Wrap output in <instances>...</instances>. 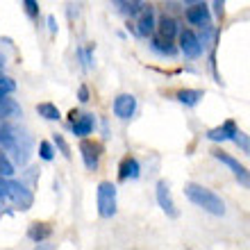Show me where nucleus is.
Instances as JSON below:
<instances>
[{"label":"nucleus","mask_w":250,"mask_h":250,"mask_svg":"<svg viewBox=\"0 0 250 250\" xmlns=\"http://www.w3.org/2000/svg\"><path fill=\"white\" fill-rule=\"evenodd\" d=\"M237 123L234 121H225L221 127H211L209 132H207V139L209 141H228V139L234 137V132H237Z\"/></svg>","instance_id":"11"},{"label":"nucleus","mask_w":250,"mask_h":250,"mask_svg":"<svg viewBox=\"0 0 250 250\" xmlns=\"http://www.w3.org/2000/svg\"><path fill=\"white\" fill-rule=\"evenodd\" d=\"M78 98H80V103H89V89H86L84 84L80 86V91H78Z\"/></svg>","instance_id":"29"},{"label":"nucleus","mask_w":250,"mask_h":250,"mask_svg":"<svg viewBox=\"0 0 250 250\" xmlns=\"http://www.w3.org/2000/svg\"><path fill=\"white\" fill-rule=\"evenodd\" d=\"M114 2H116L121 12L127 14V16H134V14H139L144 9V0H114Z\"/></svg>","instance_id":"19"},{"label":"nucleus","mask_w":250,"mask_h":250,"mask_svg":"<svg viewBox=\"0 0 250 250\" xmlns=\"http://www.w3.org/2000/svg\"><path fill=\"white\" fill-rule=\"evenodd\" d=\"M157 203H159V207L164 209V214L168 218H178L180 216L178 207H175V203H173L171 189H168V185H166L164 180H162V182H157Z\"/></svg>","instance_id":"8"},{"label":"nucleus","mask_w":250,"mask_h":250,"mask_svg":"<svg viewBox=\"0 0 250 250\" xmlns=\"http://www.w3.org/2000/svg\"><path fill=\"white\" fill-rule=\"evenodd\" d=\"M23 5H25V14L30 19H37V16H39V2H37V0H23Z\"/></svg>","instance_id":"27"},{"label":"nucleus","mask_w":250,"mask_h":250,"mask_svg":"<svg viewBox=\"0 0 250 250\" xmlns=\"http://www.w3.org/2000/svg\"><path fill=\"white\" fill-rule=\"evenodd\" d=\"M139 162L134 157H123V162H121V166H119V180L121 182H127V180H137L139 178Z\"/></svg>","instance_id":"13"},{"label":"nucleus","mask_w":250,"mask_h":250,"mask_svg":"<svg viewBox=\"0 0 250 250\" xmlns=\"http://www.w3.org/2000/svg\"><path fill=\"white\" fill-rule=\"evenodd\" d=\"M23 116V109L14 98H7V96H0V119H19Z\"/></svg>","instance_id":"14"},{"label":"nucleus","mask_w":250,"mask_h":250,"mask_svg":"<svg viewBox=\"0 0 250 250\" xmlns=\"http://www.w3.org/2000/svg\"><path fill=\"white\" fill-rule=\"evenodd\" d=\"M7 198H9V182L2 180V175H0V203H5Z\"/></svg>","instance_id":"28"},{"label":"nucleus","mask_w":250,"mask_h":250,"mask_svg":"<svg viewBox=\"0 0 250 250\" xmlns=\"http://www.w3.org/2000/svg\"><path fill=\"white\" fill-rule=\"evenodd\" d=\"M203 96L205 93L200 91V89H182V91H178V100L182 103V105H187V107L198 105V103L203 100Z\"/></svg>","instance_id":"17"},{"label":"nucleus","mask_w":250,"mask_h":250,"mask_svg":"<svg viewBox=\"0 0 250 250\" xmlns=\"http://www.w3.org/2000/svg\"><path fill=\"white\" fill-rule=\"evenodd\" d=\"M16 91V82L12 78H5L0 75V96H9V93Z\"/></svg>","instance_id":"24"},{"label":"nucleus","mask_w":250,"mask_h":250,"mask_svg":"<svg viewBox=\"0 0 250 250\" xmlns=\"http://www.w3.org/2000/svg\"><path fill=\"white\" fill-rule=\"evenodd\" d=\"M39 157L46 159V162H53L55 159V150H53V146L48 144V141H41L39 144Z\"/></svg>","instance_id":"25"},{"label":"nucleus","mask_w":250,"mask_h":250,"mask_svg":"<svg viewBox=\"0 0 250 250\" xmlns=\"http://www.w3.org/2000/svg\"><path fill=\"white\" fill-rule=\"evenodd\" d=\"M159 37L162 39H166V41H171L175 34L180 32V27H178V21L175 19H171V16H162L159 19Z\"/></svg>","instance_id":"16"},{"label":"nucleus","mask_w":250,"mask_h":250,"mask_svg":"<svg viewBox=\"0 0 250 250\" xmlns=\"http://www.w3.org/2000/svg\"><path fill=\"white\" fill-rule=\"evenodd\" d=\"M9 198L14 200V205L19 209H30L34 203L32 191L27 189L25 185H21V182H9Z\"/></svg>","instance_id":"7"},{"label":"nucleus","mask_w":250,"mask_h":250,"mask_svg":"<svg viewBox=\"0 0 250 250\" xmlns=\"http://www.w3.org/2000/svg\"><path fill=\"white\" fill-rule=\"evenodd\" d=\"M0 175L2 178H12L14 175V162L7 157V152L0 150Z\"/></svg>","instance_id":"21"},{"label":"nucleus","mask_w":250,"mask_h":250,"mask_svg":"<svg viewBox=\"0 0 250 250\" xmlns=\"http://www.w3.org/2000/svg\"><path fill=\"white\" fill-rule=\"evenodd\" d=\"M185 2H189V5H191V2H200V0H185Z\"/></svg>","instance_id":"34"},{"label":"nucleus","mask_w":250,"mask_h":250,"mask_svg":"<svg viewBox=\"0 0 250 250\" xmlns=\"http://www.w3.org/2000/svg\"><path fill=\"white\" fill-rule=\"evenodd\" d=\"M216 14L223 16V0H216Z\"/></svg>","instance_id":"30"},{"label":"nucleus","mask_w":250,"mask_h":250,"mask_svg":"<svg viewBox=\"0 0 250 250\" xmlns=\"http://www.w3.org/2000/svg\"><path fill=\"white\" fill-rule=\"evenodd\" d=\"M55 146L60 148V152L66 159H71V148H68V144H66V139L62 137V134H55Z\"/></svg>","instance_id":"26"},{"label":"nucleus","mask_w":250,"mask_h":250,"mask_svg":"<svg viewBox=\"0 0 250 250\" xmlns=\"http://www.w3.org/2000/svg\"><path fill=\"white\" fill-rule=\"evenodd\" d=\"M185 196L189 198L196 207L205 209L207 214H211V216H225V203L211 189H207V187H200V185H193V182H191V185L185 187Z\"/></svg>","instance_id":"1"},{"label":"nucleus","mask_w":250,"mask_h":250,"mask_svg":"<svg viewBox=\"0 0 250 250\" xmlns=\"http://www.w3.org/2000/svg\"><path fill=\"white\" fill-rule=\"evenodd\" d=\"M48 25H50V32H55V30H57V23H55V19H53V16L48 19Z\"/></svg>","instance_id":"31"},{"label":"nucleus","mask_w":250,"mask_h":250,"mask_svg":"<svg viewBox=\"0 0 250 250\" xmlns=\"http://www.w3.org/2000/svg\"><path fill=\"white\" fill-rule=\"evenodd\" d=\"M96 200H98V214L103 218H112L116 214V187L112 182H100Z\"/></svg>","instance_id":"3"},{"label":"nucleus","mask_w":250,"mask_h":250,"mask_svg":"<svg viewBox=\"0 0 250 250\" xmlns=\"http://www.w3.org/2000/svg\"><path fill=\"white\" fill-rule=\"evenodd\" d=\"M2 150H7L9 155H12L14 164L19 166H25L27 162H30V157H32V139H30V134L27 132H16V137H14V141L7 148H2Z\"/></svg>","instance_id":"2"},{"label":"nucleus","mask_w":250,"mask_h":250,"mask_svg":"<svg viewBox=\"0 0 250 250\" xmlns=\"http://www.w3.org/2000/svg\"><path fill=\"white\" fill-rule=\"evenodd\" d=\"M80 152H82V159H84V166L89 171H96L100 162V155H103V146L98 141H89V139L82 137V144H80Z\"/></svg>","instance_id":"5"},{"label":"nucleus","mask_w":250,"mask_h":250,"mask_svg":"<svg viewBox=\"0 0 250 250\" xmlns=\"http://www.w3.org/2000/svg\"><path fill=\"white\" fill-rule=\"evenodd\" d=\"M211 155H214V159H218L221 164H225L228 168L232 171V175L239 180V185H244L246 189H250V171L246 168L244 164H239L234 157H230L228 152H223V150H211Z\"/></svg>","instance_id":"4"},{"label":"nucleus","mask_w":250,"mask_h":250,"mask_svg":"<svg viewBox=\"0 0 250 250\" xmlns=\"http://www.w3.org/2000/svg\"><path fill=\"white\" fill-rule=\"evenodd\" d=\"M37 114L43 116L46 121H60L62 119L60 109H57L53 103H39V105H37Z\"/></svg>","instance_id":"20"},{"label":"nucleus","mask_w":250,"mask_h":250,"mask_svg":"<svg viewBox=\"0 0 250 250\" xmlns=\"http://www.w3.org/2000/svg\"><path fill=\"white\" fill-rule=\"evenodd\" d=\"M141 19H139L137 23V32L141 34V37H150L152 32H155V12H152V7L144 5V9H141Z\"/></svg>","instance_id":"12"},{"label":"nucleus","mask_w":250,"mask_h":250,"mask_svg":"<svg viewBox=\"0 0 250 250\" xmlns=\"http://www.w3.org/2000/svg\"><path fill=\"white\" fill-rule=\"evenodd\" d=\"M68 116H71V123H73V121H75V119H78V116H80V112H75V109H73V112L68 114Z\"/></svg>","instance_id":"32"},{"label":"nucleus","mask_w":250,"mask_h":250,"mask_svg":"<svg viewBox=\"0 0 250 250\" xmlns=\"http://www.w3.org/2000/svg\"><path fill=\"white\" fill-rule=\"evenodd\" d=\"M2 66H5V60H2V57H0V71H2Z\"/></svg>","instance_id":"33"},{"label":"nucleus","mask_w":250,"mask_h":250,"mask_svg":"<svg viewBox=\"0 0 250 250\" xmlns=\"http://www.w3.org/2000/svg\"><path fill=\"white\" fill-rule=\"evenodd\" d=\"M187 21L193 23V25H205V23H209V7L205 5L203 0H200V2H191V7L187 9Z\"/></svg>","instance_id":"10"},{"label":"nucleus","mask_w":250,"mask_h":250,"mask_svg":"<svg viewBox=\"0 0 250 250\" xmlns=\"http://www.w3.org/2000/svg\"><path fill=\"white\" fill-rule=\"evenodd\" d=\"M93 130V114H80L78 119L73 121V134L75 137H86Z\"/></svg>","instance_id":"15"},{"label":"nucleus","mask_w":250,"mask_h":250,"mask_svg":"<svg viewBox=\"0 0 250 250\" xmlns=\"http://www.w3.org/2000/svg\"><path fill=\"white\" fill-rule=\"evenodd\" d=\"M232 141H234V144H237L239 148H241V150H244L246 155L250 157V137L246 134V132L237 130V132H234V137H232Z\"/></svg>","instance_id":"22"},{"label":"nucleus","mask_w":250,"mask_h":250,"mask_svg":"<svg viewBox=\"0 0 250 250\" xmlns=\"http://www.w3.org/2000/svg\"><path fill=\"white\" fill-rule=\"evenodd\" d=\"M152 48H155L157 53H162V55H173L175 53V48H173L166 39H152Z\"/></svg>","instance_id":"23"},{"label":"nucleus","mask_w":250,"mask_h":250,"mask_svg":"<svg viewBox=\"0 0 250 250\" xmlns=\"http://www.w3.org/2000/svg\"><path fill=\"white\" fill-rule=\"evenodd\" d=\"M27 237L32 239V241H37V244H41L43 239L50 237V225L48 223H32V228L27 230Z\"/></svg>","instance_id":"18"},{"label":"nucleus","mask_w":250,"mask_h":250,"mask_svg":"<svg viewBox=\"0 0 250 250\" xmlns=\"http://www.w3.org/2000/svg\"><path fill=\"white\" fill-rule=\"evenodd\" d=\"M180 34V50L187 55V57H191V60H196V57H200V53H203V43H200V37L198 34H193L191 30H182Z\"/></svg>","instance_id":"6"},{"label":"nucleus","mask_w":250,"mask_h":250,"mask_svg":"<svg viewBox=\"0 0 250 250\" xmlns=\"http://www.w3.org/2000/svg\"><path fill=\"white\" fill-rule=\"evenodd\" d=\"M134 109H137V98L132 96V93H121V96H116V100H114V114L119 116V119L127 121L134 114Z\"/></svg>","instance_id":"9"}]
</instances>
